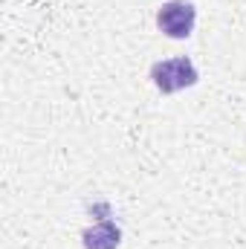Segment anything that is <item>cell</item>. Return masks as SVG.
<instances>
[{
    "label": "cell",
    "instance_id": "6da1fadb",
    "mask_svg": "<svg viewBox=\"0 0 246 249\" xmlns=\"http://www.w3.org/2000/svg\"><path fill=\"white\" fill-rule=\"evenodd\" d=\"M197 67L191 64L188 55H177V58H165V61H157L151 67V81L154 87L162 93V96H171V93H180L197 84Z\"/></svg>",
    "mask_w": 246,
    "mask_h": 249
},
{
    "label": "cell",
    "instance_id": "7a4b0ae2",
    "mask_svg": "<svg viewBox=\"0 0 246 249\" xmlns=\"http://www.w3.org/2000/svg\"><path fill=\"white\" fill-rule=\"evenodd\" d=\"M194 23H197V9L194 3L188 0H168L159 6L157 12V26L162 35L174 38V41H183L194 32Z\"/></svg>",
    "mask_w": 246,
    "mask_h": 249
},
{
    "label": "cell",
    "instance_id": "3957f363",
    "mask_svg": "<svg viewBox=\"0 0 246 249\" xmlns=\"http://www.w3.org/2000/svg\"><path fill=\"white\" fill-rule=\"evenodd\" d=\"M81 244H84V249H119V244H122V229L113 220L96 223V226L84 229Z\"/></svg>",
    "mask_w": 246,
    "mask_h": 249
}]
</instances>
